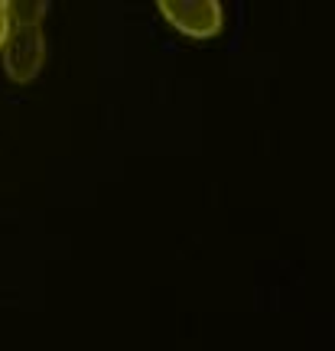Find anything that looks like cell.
I'll use <instances>...</instances> for the list:
<instances>
[{"label": "cell", "mask_w": 335, "mask_h": 351, "mask_svg": "<svg viewBox=\"0 0 335 351\" xmlns=\"http://www.w3.org/2000/svg\"><path fill=\"white\" fill-rule=\"evenodd\" d=\"M46 33L43 26H10L3 46V72L16 85H30L46 65Z\"/></svg>", "instance_id": "6da1fadb"}, {"label": "cell", "mask_w": 335, "mask_h": 351, "mask_svg": "<svg viewBox=\"0 0 335 351\" xmlns=\"http://www.w3.org/2000/svg\"><path fill=\"white\" fill-rule=\"evenodd\" d=\"M160 16L189 39H211L224 29V10L218 0H163Z\"/></svg>", "instance_id": "7a4b0ae2"}, {"label": "cell", "mask_w": 335, "mask_h": 351, "mask_svg": "<svg viewBox=\"0 0 335 351\" xmlns=\"http://www.w3.org/2000/svg\"><path fill=\"white\" fill-rule=\"evenodd\" d=\"M46 13H49V3H39V0H20V3H7L10 26H43Z\"/></svg>", "instance_id": "3957f363"}, {"label": "cell", "mask_w": 335, "mask_h": 351, "mask_svg": "<svg viewBox=\"0 0 335 351\" xmlns=\"http://www.w3.org/2000/svg\"><path fill=\"white\" fill-rule=\"evenodd\" d=\"M7 36H10V16H7V3L0 0V52L7 46Z\"/></svg>", "instance_id": "277c9868"}]
</instances>
